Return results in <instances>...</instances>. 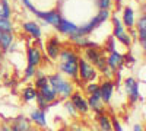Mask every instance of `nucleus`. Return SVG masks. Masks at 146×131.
<instances>
[{
  "label": "nucleus",
  "instance_id": "24",
  "mask_svg": "<svg viewBox=\"0 0 146 131\" xmlns=\"http://www.w3.org/2000/svg\"><path fill=\"white\" fill-rule=\"evenodd\" d=\"M98 124H100V130H101V131H113L111 118H110L105 112L98 114Z\"/></svg>",
  "mask_w": 146,
  "mask_h": 131
},
{
  "label": "nucleus",
  "instance_id": "39",
  "mask_svg": "<svg viewBox=\"0 0 146 131\" xmlns=\"http://www.w3.org/2000/svg\"><path fill=\"white\" fill-rule=\"evenodd\" d=\"M28 131H36V130H34V128H29V130H28Z\"/></svg>",
  "mask_w": 146,
  "mask_h": 131
},
{
  "label": "nucleus",
  "instance_id": "14",
  "mask_svg": "<svg viewBox=\"0 0 146 131\" xmlns=\"http://www.w3.org/2000/svg\"><path fill=\"white\" fill-rule=\"evenodd\" d=\"M56 29L60 34L69 35V37H70V35H73L78 31V25H76V23H73V22H70V20H67V19H64V18H62L60 22H58V25L56 26Z\"/></svg>",
  "mask_w": 146,
  "mask_h": 131
},
{
  "label": "nucleus",
  "instance_id": "10",
  "mask_svg": "<svg viewBox=\"0 0 146 131\" xmlns=\"http://www.w3.org/2000/svg\"><path fill=\"white\" fill-rule=\"evenodd\" d=\"M45 51H47V55L50 57L51 60H57L58 58V54H60V51H62V45H60V41H58L57 37H51L47 41Z\"/></svg>",
  "mask_w": 146,
  "mask_h": 131
},
{
  "label": "nucleus",
  "instance_id": "19",
  "mask_svg": "<svg viewBox=\"0 0 146 131\" xmlns=\"http://www.w3.org/2000/svg\"><path fill=\"white\" fill-rule=\"evenodd\" d=\"M22 28H23V31H25L27 34H29L32 38H41V26L38 25V23H35V22H25L22 25Z\"/></svg>",
  "mask_w": 146,
  "mask_h": 131
},
{
  "label": "nucleus",
  "instance_id": "34",
  "mask_svg": "<svg viewBox=\"0 0 146 131\" xmlns=\"http://www.w3.org/2000/svg\"><path fill=\"white\" fill-rule=\"evenodd\" d=\"M35 71H36L35 67L27 66V68H25V79H31V77H34V76H35Z\"/></svg>",
  "mask_w": 146,
  "mask_h": 131
},
{
  "label": "nucleus",
  "instance_id": "38",
  "mask_svg": "<svg viewBox=\"0 0 146 131\" xmlns=\"http://www.w3.org/2000/svg\"><path fill=\"white\" fill-rule=\"evenodd\" d=\"M133 131H145V130H143V127L140 124H136L135 127H133Z\"/></svg>",
  "mask_w": 146,
  "mask_h": 131
},
{
  "label": "nucleus",
  "instance_id": "11",
  "mask_svg": "<svg viewBox=\"0 0 146 131\" xmlns=\"http://www.w3.org/2000/svg\"><path fill=\"white\" fill-rule=\"evenodd\" d=\"M86 101H88V105H89V109L95 111L96 114H102V112H105V109H104V105H105V103H104L102 99H101L100 90H96V92L91 93V95H89V98H88Z\"/></svg>",
  "mask_w": 146,
  "mask_h": 131
},
{
  "label": "nucleus",
  "instance_id": "9",
  "mask_svg": "<svg viewBox=\"0 0 146 131\" xmlns=\"http://www.w3.org/2000/svg\"><path fill=\"white\" fill-rule=\"evenodd\" d=\"M27 58H28V66L31 67H40V64L42 63V54H41V50L38 48L36 45L34 47H29L27 50Z\"/></svg>",
  "mask_w": 146,
  "mask_h": 131
},
{
  "label": "nucleus",
  "instance_id": "22",
  "mask_svg": "<svg viewBox=\"0 0 146 131\" xmlns=\"http://www.w3.org/2000/svg\"><path fill=\"white\" fill-rule=\"evenodd\" d=\"M12 128L13 130H16V131H28L29 128H31V122H29V120L28 118H25V117H18L16 120L13 121V124H12Z\"/></svg>",
  "mask_w": 146,
  "mask_h": 131
},
{
  "label": "nucleus",
  "instance_id": "13",
  "mask_svg": "<svg viewBox=\"0 0 146 131\" xmlns=\"http://www.w3.org/2000/svg\"><path fill=\"white\" fill-rule=\"evenodd\" d=\"M101 23L102 22H101V19L98 16H94L88 23H85V25H82V26H78V31L75 34L76 35H89L91 32H94L96 28H98Z\"/></svg>",
  "mask_w": 146,
  "mask_h": 131
},
{
  "label": "nucleus",
  "instance_id": "1",
  "mask_svg": "<svg viewBox=\"0 0 146 131\" xmlns=\"http://www.w3.org/2000/svg\"><path fill=\"white\" fill-rule=\"evenodd\" d=\"M48 83L54 88V90L57 92V96H60L63 101L69 99L70 98V95L73 93V83H70L69 80H66L62 74H51V76H48Z\"/></svg>",
  "mask_w": 146,
  "mask_h": 131
},
{
  "label": "nucleus",
  "instance_id": "32",
  "mask_svg": "<svg viewBox=\"0 0 146 131\" xmlns=\"http://www.w3.org/2000/svg\"><path fill=\"white\" fill-rule=\"evenodd\" d=\"M114 44H115V38H114V37H111V38L108 39V42L105 44V51H107V53H113V51H115Z\"/></svg>",
  "mask_w": 146,
  "mask_h": 131
},
{
  "label": "nucleus",
  "instance_id": "26",
  "mask_svg": "<svg viewBox=\"0 0 146 131\" xmlns=\"http://www.w3.org/2000/svg\"><path fill=\"white\" fill-rule=\"evenodd\" d=\"M12 16V9L7 0H0V18L3 19H10Z\"/></svg>",
  "mask_w": 146,
  "mask_h": 131
},
{
  "label": "nucleus",
  "instance_id": "2",
  "mask_svg": "<svg viewBox=\"0 0 146 131\" xmlns=\"http://www.w3.org/2000/svg\"><path fill=\"white\" fill-rule=\"evenodd\" d=\"M78 76L80 82H92L95 80V77L98 76V70L94 67V64H91L86 58H80L78 60Z\"/></svg>",
  "mask_w": 146,
  "mask_h": 131
},
{
  "label": "nucleus",
  "instance_id": "36",
  "mask_svg": "<svg viewBox=\"0 0 146 131\" xmlns=\"http://www.w3.org/2000/svg\"><path fill=\"white\" fill-rule=\"evenodd\" d=\"M101 73H102V74H104L107 79H111V77H113V74L115 73V71H114V70H111V68H110V67L107 66V67H105V68L101 71Z\"/></svg>",
  "mask_w": 146,
  "mask_h": 131
},
{
  "label": "nucleus",
  "instance_id": "31",
  "mask_svg": "<svg viewBox=\"0 0 146 131\" xmlns=\"http://www.w3.org/2000/svg\"><path fill=\"white\" fill-rule=\"evenodd\" d=\"M98 89H100V85H98V83H95L94 80H92V82H88V85H86V93H88V95L96 92Z\"/></svg>",
  "mask_w": 146,
  "mask_h": 131
},
{
  "label": "nucleus",
  "instance_id": "37",
  "mask_svg": "<svg viewBox=\"0 0 146 131\" xmlns=\"http://www.w3.org/2000/svg\"><path fill=\"white\" fill-rule=\"evenodd\" d=\"M0 131H16L12 128V125H7V124H3L2 127H0Z\"/></svg>",
  "mask_w": 146,
  "mask_h": 131
},
{
  "label": "nucleus",
  "instance_id": "7",
  "mask_svg": "<svg viewBox=\"0 0 146 131\" xmlns=\"http://www.w3.org/2000/svg\"><path fill=\"white\" fill-rule=\"evenodd\" d=\"M114 88H115V83L113 80H104L101 85H100V95H101V99L104 103H110L111 102V98H113V92H114Z\"/></svg>",
  "mask_w": 146,
  "mask_h": 131
},
{
  "label": "nucleus",
  "instance_id": "23",
  "mask_svg": "<svg viewBox=\"0 0 146 131\" xmlns=\"http://www.w3.org/2000/svg\"><path fill=\"white\" fill-rule=\"evenodd\" d=\"M58 58H60V61H78L79 55L76 54V51H73L70 48H62Z\"/></svg>",
  "mask_w": 146,
  "mask_h": 131
},
{
  "label": "nucleus",
  "instance_id": "41",
  "mask_svg": "<svg viewBox=\"0 0 146 131\" xmlns=\"http://www.w3.org/2000/svg\"><path fill=\"white\" fill-rule=\"evenodd\" d=\"M0 50H2V48H0Z\"/></svg>",
  "mask_w": 146,
  "mask_h": 131
},
{
  "label": "nucleus",
  "instance_id": "21",
  "mask_svg": "<svg viewBox=\"0 0 146 131\" xmlns=\"http://www.w3.org/2000/svg\"><path fill=\"white\" fill-rule=\"evenodd\" d=\"M101 57H102V54L98 50V47H95V48L94 47H86V48H85V58H86L91 64H95Z\"/></svg>",
  "mask_w": 146,
  "mask_h": 131
},
{
  "label": "nucleus",
  "instance_id": "18",
  "mask_svg": "<svg viewBox=\"0 0 146 131\" xmlns=\"http://www.w3.org/2000/svg\"><path fill=\"white\" fill-rule=\"evenodd\" d=\"M29 121L35 122L36 125H40V127H45L47 125V117H45V111L44 109H40V108H36L31 112L29 115Z\"/></svg>",
  "mask_w": 146,
  "mask_h": 131
},
{
  "label": "nucleus",
  "instance_id": "33",
  "mask_svg": "<svg viewBox=\"0 0 146 131\" xmlns=\"http://www.w3.org/2000/svg\"><path fill=\"white\" fill-rule=\"evenodd\" d=\"M64 106H66V111H67L70 115H76V114H78L76 108L73 106V103H72L70 101H67V99H66V103H64Z\"/></svg>",
  "mask_w": 146,
  "mask_h": 131
},
{
  "label": "nucleus",
  "instance_id": "20",
  "mask_svg": "<svg viewBox=\"0 0 146 131\" xmlns=\"http://www.w3.org/2000/svg\"><path fill=\"white\" fill-rule=\"evenodd\" d=\"M15 41V37H13V32H2L0 31V48L3 51H7L12 44Z\"/></svg>",
  "mask_w": 146,
  "mask_h": 131
},
{
  "label": "nucleus",
  "instance_id": "5",
  "mask_svg": "<svg viewBox=\"0 0 146 131\" xmlns=\"http://www.w3.org/2000/svg\"><path fill=\"white\" fill-rule=\"evenodd\" d=\"M70 102L73 103V106L76 108V111L79 114H88L89 112V105H88V101L86 98H83L82 96V93L79 92H73L70 95Z\"/></svg>",
  "mask_w": 146,
  "mask_h": 131
},
{
  "label": "nucleus",
  "instance_id": "40",
  "mask_svg": "<svg viewBox=\"0 0 146 131\" xmlns=\"http://www.w3.org/2000/svg\"><path fill=\"white\" fill-rule=\"evenodd\" d=\"M137 2H142V3H145V0H137Z\"/></svg>",
  "mask_w": 146,
  "mask_h": 131
},
{
  "label": "nucleus",
  "instance_id": "4",
  "mask_svg": "<svg viewBox=\"0 0 146 131\" xmlns=\"http://www.w3.org/2000/svg\"><path fill=\"white\" fill-rule=\"evenodd\" d=\"M34 15L35 16H38L40 19H42L45 23H48V25H51V26H57L58 25V22L60 19H62V15H60V12L57 10H48V12H40V10H34Z\"/></svg>",
  "mask_w": 146,
  "mask_h": 131
},
{
  "label": "nucleus",
  "instance_id": "30",
  "mask_svg": "<svg viewBox=\"0 0 146 131\" xmlns=\"http://www.w3.org/2000/svg\"><path fill=\"white\" fill-rule=\"evenodd\" d=\"M96 6L100 9H111L113 7V0H96Z\"/></svg>",
  "mask_w": 146,
  "mask_h": 131
},
{
  "label": "nucleus",
  "instance_id": "3",
  "mask_svg": "<svg viewBox=\"0 0 146 131\" xmlns=\"http://www.w3.org/2000/svg\"><path fill=\"white\" fill-rule=\"evenodd\" d=\"M113 19V23H114V35L113 37L117 38L121 44H124L126 47H130L131 45V38L130 35L126 32V26L123 25V22H121L117 16H111Z\"/></svg>",
  "mask_w": 146,
  "mask_h": 131
},
{
  "label": "nucleus",
  "instance_id": "16",
  "mask_svg": "<svg viewBox=\"0 0 146 131\" xmlns=\"http://www.w3.org/2000/svg\"><path fill=\"white\" fill-rule=\"evenodd\" d=\"M137 37L142 44V48H146V15L143 13L137 19Z\"/></svg>",
  "mask_w": 146,
  "mask_h": 131
},
{
  "label": "nucleus",
  "instance_id": "12",
  "mask_svg": "<svg viewBox=\"0 0 146 131\" xmlns=\"http://www.w3.org/2000/svg\"><path fill=\"white\" fill-rule=\"evenodd\" d=\"M123 64H124V54L118 53L117 50L113 51V53H110V55L107 58V66L110 68L117 71V70H120L121 67H123Z\"/></svg>",
  "mask_w": 146,
  "mask_h": 131
},
{
  "label": "nucleus",
  "instance_id": "27",
  "mask_svg": "<svg viewBox=\"0 0 146 131\" xmlns=\"http://www.w3.org/2000/svg\"><path fill=\"white\" fill-rule=\"evenodd\" d=\"M0 31L2 32H13V23L10 22V19L0 18Z\"/></svg>",
  "mask_w": 146,
  "mask_h": 131
},
{
  "label": "nucleus",
  "instance_id": "35",
  "mask_svg": "<svg viewBox=\"0 0 146 131\" xmlns=\"http://www.w3.org/2000/svg\"><path fill=\"white\" fill-rule=\"evenodd\" d=\"M111 127L114 131H123V128H121V124L120 121L117 120V118H111Z\"/></svg>",
  "mask_w": 146,
  "mask_h": 131
},
{
  "label": "nucleus",
  "instance_id": "28",
  "mask_svg": "<svg viewBox=\"0 0 146 131\" xmlns=\"http://www.w3.org/2000/svg\"><path fill=\"white\" fill-rule=\"evenodd\" d=\"M47 83H48V76H44V74L36 76V79H35V89L36 90L41 89L44 85H47Z\"/></svg>",
  "mask_w": 146,
  "mask_h": 131
},
{
  "label": "nucleus",
  "instance_id": "25",
  "mask_svg": "<svg viewBox=\"0 0 146 131\" xmlns=\"http://www.w3.org/2000/svg\"><path fill=\"white\" fill-rule=\"evenodd\" d=\"M36 96H38V90L32 86H27L22 92V98L25 102H32V101L36 99Z\"/></svg>",
  "mask_w": 146,
  "mask_h": 131
},
{
  "label": "nucleus",
  "instance_id": "29",
  "mask_svg": "<svg viewBox=\"0 0 146 131\" xmlns=\"http://www.w3.org/2000/svg\"><path fill=\"white\" fill-rule=\"evenodd\" d=\"M35 101H36V103H38V108H40V109L47 111L48 108H50V103H48V102H47V101L41 96L40 93H38V96H36V99H35Z\"/></svg>",
  "mask_w": 146,
  "mask_h": 131
},
{
  "label": "nucleus",
  "instance_id": "8",
  "mask_svg": "<svg viewBox=\"0 0 146 131\" xmlns=\"http://www.w3.org/2000/svg\"><path fill=\"white\" fill-rule=\"evenodd\" d=\"M58 70L63 74L69 76L70 79H73L75 82H79V76H78V61H62L58 64Z\"/></svg>",
  "mask_w": 146,
  "mask_h": 131
},
{
  "label": "nucleus",
  "instance_id": "6",
  "mask_svg": "<svg viewBox=\"0 0 146 131\" xmlns=\"http://www.w3.org/2000/svg\"><path fill=\"white\" fill-rule=\"evenodd\" d=\"M124 86H126V92L130 98V102L135 103L140 99V93H139V83L133 79V77H127L124 80Z\"/></svg>",
  "mask_w": 146,
  "mask_h": 131
},
{
  "label": "nucleus",
  "instance_id": "15",
  "mask_svg": "<svg viewBox=\"0 0 146 131\" xmlns=\"http://www.w3.org/2000/svg\"><path fill=\"white\" fill-rule=\"evenodd\" d=\"M38 93L41 95V96H42L48 103L57 101V92L54 90V88L50 85V83H47V85H44L41 89H38Z\"/></svg>",
  "mask_w": 146,
  "mask_h": 131
},
{
  "label": "nucleus",
  "instance_id": "17",
  "mask_svg": "<svg viewBox=\"0 0 146 131\" xmlns=\"http://www.w3.org/2000/svg\"><path fill=\"white\" fill-rule=\"evenodd\" d=\"M121 22H123V25L126 28H129V29L135 28L136 19H135V12H133L131 7H129V6L124 7V10H123V20H121Z\"/></svg>",
  "mask_w": 146,
  "mask_h": 131
}]
</instances>
